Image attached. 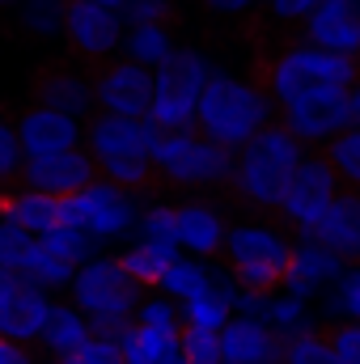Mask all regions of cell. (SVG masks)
I'll list each match as a JSON object with an SVG mask.
<instances>
[{"instance_id":"obj_1","label":"cell","mask_w":360,"mask_h":364,"mask_svg":"<svg viewBox=\"0 0 360 364\" xmlns=\"http://www.w3.org/2000/svg\"><path fill=\"white\" fill-rule=\"evenodd\" d=\"M250 77H255V90L268 93L271 102L284 110L292 106L297 97L314 90H356L360 85V60L352 55H335V51H322V47H275V51H259L255 64H250Z\"/></svg>"},{"instance_id":"obj_2","label":"cell","mask_w":360,"mask_h":364,"mask_svg":"<svg viewBox=\"0 0 360 364\" xmlns=\"http://www.w3.org/2000/svg\"><path fill=\"white\" fill-rule=\"evenodd\" d=\"M305 157L301 140L271 119L268 127H259L233 157V174H229V191L246 203V208H259L275 220L284 195H288V182H292V170L297 161Z\"/></svg>"},{"instance_id":"obj_3","label":"cell","mask_w":360,"mask_h":364,"mask_svg":"<svg viewBox=\"0 0 360 364\" xmlns=\"http://www.w3.org/2000/svg\"><path fill=\"white\" fill-rule=\"evenodd\" d=\"M271 102L268 93H259L246 81L233 77H208V85L199 93L195 106V132L225 144V149H242L259 127L271 123Z\"/></svg>"},{"instance_id":"obj_4","label":"cell","mask_w":360,"mask_h":364,"mask_svg":"<svg viewBox=\"0 0 360 364\" xmlns=\"http://www.w3.org/2000/svg\"><path fill=\"white\" fill-rule=\"evenodd\" d=\"M153 127V123H149ZM153 161L162 178L174 186H208L229 182L233 174V149L199 136V132H162L153 127Z\"/></svg>"},{"instance_id":"obj_5","label":"cell","mask_w":360,"mask_h":364,"mask_svg":"<svg viewBox=\"0 0 360 364\" xmlns=\"http://www.w3.org/2000/svg\"><path fill=\"white\" fill-rule=\"evenodd\" d=\"M208 85L203 60L195 51H170L157 68V97L149 110V123L162 132H195V106Z\"/></svg>"},{"instance_id":"obj_6","label":"cell","mask_w":360,"mask_h":364,"mask_svg":"<svg viewBox=\"0 0 360 364\" xmlns=\"http://www.w3.org/2000/svg\"><path fill=\"white\" fill-rule=\"evenodd\" d=\"M344 195V186L335 178V170L327 166L322 153H305L292 170V182H288V195L275 212L280 225L297 229V233H314V225L331 212V203Z\"/></svg>"},{"instance_id":"obj_7","label":"cell","mask_w":360,"mask_h":364,"mask_svg":"<svg viewBox=\"0 0 360 364\" xmlns=\"http://www.w3.org/2000/svg\"><path fill=\"white\" fill-rule=\"evenodd\" d=\"M85 81L93 90V102H102V110L123 114V119H149L157 81L144 64L132 60H93L85 64Z\"/></svg>"},{"instance_id":"obj_8","label":"cell","mask_w":360,"mask_h":364,"mask_svg":"<svg viewBox=\"0 0 360 364\" xmlns=\"http://www.w3.org/2000/svg\"><path fill=\"white\" fill-rule=\"evenodd\" d=\"M301 144L305 140H331L339 132H348L352 123V90H314L305 97H297L292 106H284V119H280Z\"/></svg>"},{"instance_id":"obj_9","label":"cell","mask_w":360,"mask_h":364,"mask_svg":"<svg viewBox=\"0 0 360 364\" xmlns=\"http://www.w3.org/2000/svg\"><path fill=\"white\" fill-rule=\"evenodd\" d=\"M97 178H102V174H97L93 153H81V149L51 153V157H26V161H21V174H17V182H21L26 191H43V195H55V199L81 195V191L93 186Z\"/></svg>"},{"instance_id":"obj_10","label":"cell","mask_w":360,"mask_h":364,"mask_svg":"<svg viewBox=\"0 0 360 364\" xmlns=\"http://www.w3.org/2000/svg\"><path fill=\"white\" fill-rule=\"evenodd\" d=\"M64 38L73 55H81L85 64L110 60V51L123 43V21L110 9H97L85 0H64Z\"/></svg>"},{"instance_id":"obj_11","label":"cell","mask_w":360,"mask_h":364,"mask_svg":"<svg viewBox=\"0 0 360 364\" xmlns=\"http://www.w3.org/2000/svg\"><path fill=\"white\" fill-rule=\"evenodd\" d=\"M136 301H140V284L119 267V259H102L77 275V305L90 309V318H97V314L127 318Z\"/></svg>"},{"instance_id":"obj_12","label":"cell","mask_w":360,"mask_h":364,"mask_svg":"<svg viewBox=\"0 0 360 364\" xmlns=\"http://www.w3.org/2000/svg\"><path fill=\"white\" fill-rule=\"evenodd\" d=\"M309 47L360 60V0H318L305 21Z\"/></svg>"},{"instance_id":"obj_13","label":"cell","mask_w":360,"mask_h":364,"mask_svg":"<svg viewBox=\"0 0 360 364\" xmlns=\"http://www.w3.org/2000/svg\"><path fill=\"white\" fill-rule=\"evenodd\" d=\"M30 97H34L43 110H60V114L77 119V114L90 110L93 90L77 68H68L64 60H51V64H43V68L30 77Z\"/></svg>"},{"instance_id":"obj_14","label":"cell","mask_w":360,"mask_h":364,"mask_svg":"<svg viewBox=\"0 0 360 364\" xmlns=\"http://www.w3.org/2000/svg\"><path fill=\"white\" fill-rule=\"evenodd\" d=\"M90 153L102 157H153V127L123 114H93L90 119Z\"/></svg>"},{"instance_id":"obj_15","label":"cell","mask_w":360,"mask_h":364,"mask_svg":"<svg viewBox=\"0 0 360 364\" xmlns=\"http://www.w3.org/2000/svg\"><path fill=\"white\" fill-rule=\"evenodd\" d=\"M17 140H21V153H26V157H51V153L77 149L81 127H77V119H68V114H60V110L34 106V110H26V114L17 119Z\"/></svg>"},{"instance_id":"obj_16","label":"cell","mask_w":360,"mask_h":364,"mask_svg":"<svg viewBox=\"0 0 360 364\" xmlns=\"http://www.w3.org/2000/svg\"><path fill=\"white\" fill-rule=\"evenodd\" d=\"M309 237H314L322 250H331L339 263H356L360 267V195L344 191V195L331 203V212L314 225Z\"/></svg>"},{"instance_id":"obj_17","label":"cell","mask_w":360,"mask_h":364,"mask_svg":"<svg viewBox=\"0 0 360 364\" xmlns=\"http://www.w3.org/2000/svg\"><path fill=\"white\" fill-rule=\"evenodd\" d=\"M221 343H225V364H263L271 356H284L288 352V335L268 331L255 318L229 322L225 335H221Z\"/></svg>"},{"instance_id":"obj_18","label":"cell","mask_w":360,"mask_h":364,"mask_svg":"<svg viewBox=\"0 0 360 364\" xmlns=\"http://www.w3.org/2000/svg\"><path fill=\"white\" fill-rule=\"evenodd\" d=\"M225 255L229 263H268V267H280V272H292L297 263V250L288 242H280L271 229H255V225H242L225 237Z\"/></svg>"},{"instance_id":"obj_19","label":"cell","mask_w":360,"mask_h":364,"mask_svg":"<svg viewBox=\"0 0 360 364\" xmlns=\"http://www.w3.org/2000/svg\"><path fill=\"white\" fill-rule=\"evenodd\" d=\"M47 314H51V305H47V296L34 288V284H17V292L4 301V309H0V335H9V339H17V343H26V339H38V331H43V322H47Z\"/></svg>"},{"instance_id":"obj_20","label":"cell","mask_w":360,"mask_h":364,"mask_svg":"<svg viewBox=\"0 0 360 364\" xmlns=\"http://www.w3.org/2000/svg\"><path fill=\"white\" fill-rule=\"evenodd\" d=\"M179 246L216 259L225 250V225L208 203H182L179 208Z\"/></svg>"},{"instance_id":"obj_21","label":"cell","mask_w":360,"mask_h":364,"mask_svg":"<svg viewBox=\"0 0 360 364\" xmlns=\"http://www.w3.org/2000/svg\"><path fill=\"white\" fill-rule=\"evenodd\" d=\"M38 343L55 356V360H68V356H77L85 343H90V326L73 314V309H64V305H55L51 314H47V322H43V331H38Z\"/></svg>"},{"instance_id":"obj_22","label":"cell","mask_w":360,"mask_h":364,"mask_svg":"<svg viewBox=\"0 0 360 364\" xmlns=\"http://www.w3.org/2000/svg\"><path fill=\"white\" fill-rule=\"evenodd\" d=\"M174 263H179V255H174V246H166V242L136 246V250H127V255L119 259V267L132 275L140 288H162Z\"/></svg>"},{"instance_id":"obj_23","label":"cell","mask_w":360,"mask_h":364,"mask_svg":"<svg viewBox=\"0 0 360 364\" xmlns=\"http://www.w3.org/2000/svg\"><path fill=\"white\" fill-rule=\"evenodd\" d=\"M322 157H327V166L335 170L339 186L352 191V195H360V127H348V132L331 136L327 149H322Z\"/></svg>"},{"instance_id":"obj_24","label":"cell","mask_w":360,"mask_h":364,"mask_svg":"<svg viewBox=\"0 0 360 364\" xmlns=\"http://www.w3.org/2000/svg\"><path fill=\"white\" fill-rule=\"evenodd\" d=\"M17 275H21L26 284H34V288H60V284L73 279V267L60 263L51 250H43V246L34 242V246L26 250V259L17 263Z\"/></svg>"},{"instance_id":"obj_25","label":"cell","mask_w":360,"mask_h":364,"mask_svg":"<svg viewBox=\"0 0 360 364\" xmlns=\"http://www.w3.org/2000/svg\"><path fill=\"white\" fill-rule=\"evenodd\" d=\"M174 47H170V30H162V26H132V34H127V55H132V64H157L162 68V60L170 55Z\"/></svg>"},{"instance_id":"obj_26","label":"cell","mask_w":360,"mask_h":364,"mask_svg":"<svg viewBox=\"0 0 360 364\" xmlns=\"http://www.w3.org/2000/svg\"><path fill=\"white\" fill-rule=\"evenodd\" d=\"M179 356H182V364H225V343H221V335H216V331L182 326Z\"/></svg>"},{"instance_id":"obj_27","label":"cell","mask_w":360,"mask_h":364,"mask_svg":"<svg viewBox=\"0 0 360 364\" xmlns=\"http://www.w3.org/2000/svg\"><path fill=\"white\" fill-rule=\"evenodd\" d=\"M229 292H216V288H208L203 296H195V301H186V326H199V331H221L225 326V318H229Z\"/></svg>"},{"instance_id":"obj_28","label":"cell","mask_w":360,"mask_h":364,"mask_svg":"<svg viewBox=\"0 0 360 364\" xmlns=\"http://www.w3.org/2000/svg\"><path fill=\"white\" fill-rule=\"evenodd\" d=\"M233 279L242 284V292L246 296H271V292H280L284 284H288V272H280V267H268V263H238L233 267Z\"/></svg>"},{"instance_id":"obj_29","label":"cell","mask_w":360,"mask_h":364,"mask_svg":"<svg viewBox=\"0 0 360 364\" xmlns=\"http://www.w3.org/2000/svg\"><path fill=\"white\" fill-rule=\"evenodd\" d=\"M38 246L51 250V255H55L60 263H68V267H77V263L90 259V233H85V229H55V233L38 237Z\"/></svg>"},{"instance_id":"obj_30","label":"cell","mask_w":360,"mask_h":364,"mask_svg":"<svg viewBox=\"0 0 360 364\" xmlns=\"http://www.w3.org/2000/svg\"><path fill=\"white\" fill-rule=\"evenodd\" d=\"M21 26L38 38L64 30V0H21Z\"/></svg>"},{"instance_id":"obj_31","label":"cell","mask_w":360,"mask_h":364,"mask_svg":"<svg viewBox=\"0 0 360 364\" xmlns=\"http://www.w3.org/2000/svg\"><path fill=\"white\" fill-rule=\"evenodd\" d=\"M288 364H344L331 343L318 339V331H297L288 335Z\"/></svg>"},{"instance_id":"obj_32","label":"cell","mask_w":360,"mask_h":364,"mask_svg":"<svg viewBox=\"0 0 360 364\" xmlns=\"http://www.w3.org/2000/svg\"><path fill=\"white\" fill-rule=\"evenodd\" d=\"M123 17L132 26H162V30H174L179 26V9L170 0H127L123 4Z\"/></svg>"},{"instance_id":"obj_33","label":"cell","mask_w":360,"mask_h":364,"mask_svg":"<svg viewBox=\"0 0 360 364\" xmlns=\"http://www.w3.org/2000/svg\"><path fill=\"white\" fill-rule=\"evenodd\" d=\"M318 339L331 343L344 364H360V322H327L318 326Z\"/></svg>"},{"instance_id":"obj_34","label":"cell","mask_w":360,"mask_h":364,"mask_svg":"<svg viewBox=\"0 0 360 364\" xmlns=\"http://www.w3.org/2000/svg\"><path fill=\"white\" fill-rule=\"evenodd\" d=\"M162 288H166L170 296H179V301H195V296H203V292H208L212 284H208L203 267H191V263H174Z\"/></svg>"},{"instance_id":"obj_35","label":"cell","mask_w":360,"mask_h":364,"mask_svg":"<svg viewBox=\"0 0 360 364\" xmlns=\"http://www.w3.org/2000/svg\"><path fill=\"white\" fill-rule=\"evenodd\" d=\"M21 174V140H17V123L0 119V186H13Z\"/></svg>"},{"instance_id":"obj_36","label":"cell","mask_w":360,"mask_h":364,"mask_svg":"<svg viewBox=\"0 0 360 364\" xmlns=\"http://www.w3.org/2000/svg\"><path fill=\"white\" fill-rule=\"evenodd\" d=\"M30 246H34V237H30V233H21L17 225L0 220V267L17 272V263L26 259V250H30Z\"/></svg>"},{"instance_id":"obj_37","label":"cell","mask_w":360,"mask_h":364,"mask_svg":"<svg viewBox=\"0 0 360 364\" xmlns=\"http://www.w3.org/2000/svg\"><path fill=\"white\" fill-rule=\"evenodd\" d=\"M60 364H127V356H123V343L90 339L77 356H68V360H60Z\"/></svg>"},{"instance_id":"obj_38","label":"cell","mask_w":360,"mask_h":364,"mask_svg":"<svg viewBox=\"0 0 360 364\" xmlns=\"http://www.w3.org/2000/svg\"><path fill=\"white\" fill-rule=\"evenodd\" d=\"M153 242H166V246H179V208H149L144 216Z\"/></svg>"},{"instance_id":"obj_39","label":"cell","mask_w":360,"mask_h":364,"mask_svg":"<svg viewBox=\"0 0 360 364\" xmlns=\"http://www.w3.org/2000/svg\"><path fill=\"white\" fill-rule=\"evenodd\" d=\"M127 335H132V322L119 318V314H97V318H90V339L119 343V339H127Z\"/></svg>"},{"instance_id":"obj_40","label":"cell","mask_w":360,"mask_h":364,"mask_svg":"<svg viewBox=\"0 0 360 364\" xmlns=\"http://www.w3.org/2000/svg\"><path fill=\"white\" fill-rule=\"evenodd\" d=\"M268 9H271V17H280V21H301V17H309L318 9V0H271Z\"/></svg>"},{"instance_id":"obj_41","label":"cell","mask_w":360,"mask_h":364,"mask_svg":"<svg viewBox=\"0 0 360 364\" xmlns=\"http://www.w3.org/2000/svg\"><path fill=\"white\" fill-rule=\"evenodd\" d=\"M144 326H157V331H179V322H174V309L170 305H144Z\"/></svg>"},{"instance_id":"obj_42","label":"cell","mask_w":360,"mask_h":364,"mask_svg":"<svg viewBox=\"0 0 360 364\" xmlns=\"http://www.w3.org/2000/svg\"><path fill=\"white\" fill-rule=\"evenodd\" d=\"M0 364H30V352H26V343H17V339L0 335Z\"/></svg>"},{"instance_id":"obj_43","label":"cell","mask_w":360,"mask_h":364,"mask_svg":"<svg viewBox=\"0 0 360 364\" xmlns=\"http://www.w3.org/2000/svg\"><path fill=\"white\" fill-rule=\"evenodd\" d=\"M268 318L271 322H297V318H301V301H297V296H292V301H275L268 309Z\"/></svg>"},{"instance_id":"obj_44","label":"cell","mask_w":360,"mask_h":364,"mask_svg":"<svg viewBox=\"0 0 360 364\" xmlns=\"http://www.w3.org/2000/svg\"><path fill=\"white\" fill-rule=\"evenodd\" d=\"M344 305H348V309L360 318V275H352V279H348V288H344Z\"/></svg>"},{"instance_id":"obj_45","label":"cell","mask_w":360,"mask_h":364,"mask_svg":"<svg viewBox=\"0 0 360 364\" xmlns=\"http://www.w3.org/2000/svg\"><path fill=\"white\" fill-rule=\"evenodd\" d=\"M212 13H238V9H246L250 0H203Z\"/></svg>"},{"instance_id":"obj_46","label":"cell","mask_w":360,"mask_h":364,"mask_svg":"<svg viewBox=\"0 0 360 364\" xmlns=\"http://www.w3.org/2000/svg\"><path fill=\"white\" fill-rule=\"evenodd\" d=\"M352 127H360V85L352 90Z\"/></svg>"},{"instance_id":"obj_47","label":"cell","mask_w":360,"mask_h":364,"mask_svg":"<svg viewBox=\"0 0 360 364\" xmlns=\"http://www.w3.org/2000/svg\"><path fill=\"white\" fill-rule=\"evenodd\" d=\"M85 4H97V9H110V13H115V9H123L127 0H85Z\"/></svg>"},{"instance_id":"obj_48","label":"cell","mask_w":360,"mask_h":364,"mask_svg":"<svg viewBox=\"0 0 360 364\" xmlns=\"http://www.w3.org/2000/svg\"><path fill=\"white\" fill-rule=\"evenodd\" d=\"M263 364H288V352H284V356H271V360H263Z\"/></svg>"},{"instance_id":"obj_49","label":"cell","mask_w":360,"mask_h":364,"mask_svg":"<svg viewBox=\"0 0 360 364\" xmlns=\"http://www.w3.org/2000/svg\"><path fill=\"white\" fill-rule=\"evenodd\" d=\"M9 4H21V0H0V9H9Z\"/></svg>"},{"instance_id":"obj_50","label":"cell","mask_w":360,"mask_h":364,"mask_svg":"<svg viewBox=\"0 0 360 364\" xmlns=\"http://www.w3.org/2000/svg\"><path fill=\"white\" fill-rule=\"evenodd\" d=\"M51 364H60V360H51Z\"/></svg>"}]
</instances>
